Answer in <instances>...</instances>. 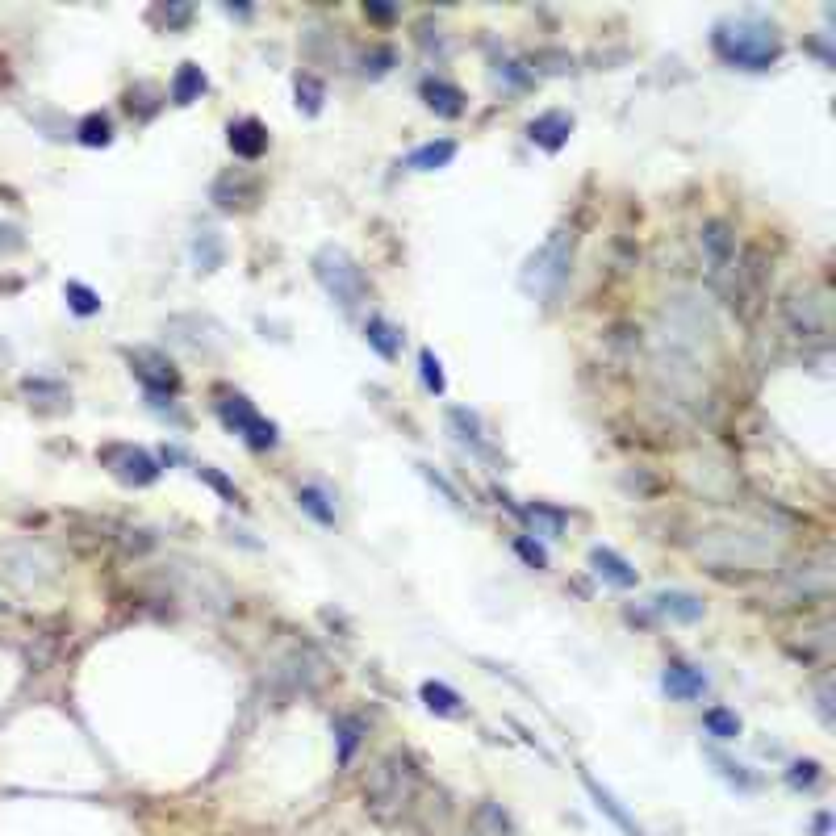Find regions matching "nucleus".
Listing matches in <instances>:
<instances>
[{"label":"nucleus","instance_id":"19","mask_svg":"<svg viewBox=\"0 0 836 836\" xmlns=\"http://www.w3.org/2000/svg\"><path fill=\"white\" fill-rule=\"evenodd\" d=\"M189 251H193V268H197V272H205V276H209V272H218V268L226 264V243H222L218 230H209V226H205V230H197Z\"/></svg>","mask_w":836,"mask_h":836},{"label":"nucleus","instance_id":"31","mask_svg":"<svg viewBox=\"0 0 836 836\" xmlns=\"http://www.w3.org/2000/svg\"><path fill=\"white\" fill-rule=\"evenodd\" d=\"M63 297H67V306H72V314H80V318H92V314H101V297L92 293L88 285H80V281H67Z\"/></svg>","mask_w":836,"mask_h":836},{"label":"nucleus","instance_id":"5","mask_svg":"<svg viewBox=\"0 0 836 836\" xmlns=\"http://www.w3.org/2000/svg\"><path fill=\"white\" fill-rule=\"evenodd\" d=\"M218 418L226 423V431H235L251 452H268V448H276V423H268V418L243 398V393H235V398L218 402Z\"/></svg>","mask_w":836,"mask_h":836},{"label":"nucleus","instance_id":"18","mask_svg":"<svg viewBox=\"0 0 836 836\" xmlns=\"http://www.w3.org/2000/svg\"><path fill=\"white\" fill-rule=\"evenodd\" d=\"M515 515L536 531V536H544V540H556L565 531V510H556V506H548V502H531V506H519Z\"/></svg>","mask_w":836,"mask_h":836},{"label":"nucleus","instance_id":"37","mask_svg":"<svg viewBox=\"0 0 836 836\" xmlns=\"http://www.w3.org/2000/svg\"><path fill=\"white\" fill-rule=\"evenodd\" d=\"M515 552L523 556L531 569H548V552H544V544H536L531 536H519V540H515Z\"/></svg>","mask_w":836,"mask_h":836},{"label":"nucleus","instance_id":"11","mask_svg":"<svg viewBox=\"0 0 836 836\" xmlns=\"http://www.w3.org/2000/svg\"><path fill=\"white\" fill-rule=\"evenodd\" d=\"M448 427H452V435L460 439L464 448H469L477 460H498V452H494V444L490 439L481 435V418L473 414V410H464V406H448Z\"/></svg>","mask_w":836,"mask_h":836},{"label":"nucleus","instance_id":"36","mask_svg":"<svg viewBox=\"0 0 836 836\" xmlns=\"http://www.w3.org/2000/svg\"><path fill=\"white\" fill-rule=\"evenodd\" d=\"M393 67V51L389 46H373V51L364 55V76H373V80H381L385 72Z\"/></svg>","mask_w":836,"mask_h":836},{"label":"nucleus","instance_id":"34","mask_svg":"<svg viewBox=\"0 0 836 836\" xmlns=\"http://www.w3.org/2000/svg\"><path fill=\"white\" fill-rule=\"evenodd\" d=\"M786 782H791L795 791H811V786L820 782V765L816 761H795L791 770H786Z\"/></svg>","mask_w":836,"mask_h":836},{"label":"nucleus","instance_id":"33","mask_svg":"<svg viewBox=\"0 0 836 836\" xmlns=\"http://www.w3.org/2000/svg\"><path fill=\"white\" fill-rule=\"evenodd\" d=\"M573 59L565 51H536L531 55V72H544V76H561Z\"/></svg>","mask_w":836,"mask_h":836},{"label":"nucleus","instance_id":"15","mask_svg":"<svg viewBox=\"0 0 836 836\" xmlns=\"http://www.w3.org/2000/svg\"><path fill=\"white\" fill-rule=\"evenodd\" d=\"M418 92H423V101H427V109L435 113V118H460V113H464V92L452 80L427 76Z\"/></svg>","mask_w":836,"mask_h":836},{"label":"nucleus","instance_id":"23","mask_svg":"<svg viewBox=\"0 0 836 836\" xmlns=\"http://www.w3.org/2000/svg\"><path fill=\"white\" fill-rule=\"evenodd\" d=\"M293 92H297V109L306 113V118H318L322 105H327V84H322L318 76H310V72H297Z\"/></svg>","mask_w":836,"mask_h":836},{"label":"nucleus","instance_id":"25","mask_svg":"<svg viewBox=\"0 0 836 836\" xmlns=\"http://www.w3.org/2000/svg\"><path fill=\"white\" fill-rule=\"evenodd\" d=\"M243 197H255V184H251V180H235V172H230V176H218V184H214V205H218V209L235 214V209L243 205Z\"/></svg>","mask_w":836,"mask_h":836},{"label":"nucleus","instance_id":"13","mask_svg":"<svg viewBox=\"0 0 836 836\" xmlns=\"http://www.w3.org/2000/svg\"><path fill=\"white\" fill-rule=\"evenodd\" d=\"M226 143L239 159H260L268 151V126L260 118H239V122H230Z\"/></svg>","mask_w":836,"mask_h":836},{"label":"nucleus","instance_id":"22","mask_svg":"<svg viewBox=\"0 0 836 836\" xmlns=\"http://www.w3.org/2000/svg\"><path fill=\"white\" fill-rule=\"evenodd\" d=\"M582 782H586V791H590L594 807H598V811H607V816H611V820L623 828V836H644V832H640V824H632V816H627V811L615 803V795H611V791H602V786H598V782H594L586 770H582Z\"/></svg>","mask_w":836,"mask_h":836},{"label":"nucleus","instance_id":"30","mask_svg":"<svg viewBox=\"0 0 836 836\" xmlns=\"http://www.w3.org/2000/svg\"><path fill=\"white\" fill-rule=\"evenodd\" d=\"M418 373H423V385L435 393V398H444V393H448V377H444V364H439V356L431 352V347H423V352H418Z\"/></svg>","mask_w":836,"mask_h":836},{"label":"nucleus","instance_id":"32","mask_svg":"<svg viewBox=\"0 0 836 836\" xmlns=\"http://www.w3.org/2000/svg\"><path fill=\"white\" fill-rule=\"evenodd\" d=\"M193 473H197V477L209 485V490H218V494H222L230 506H239V502H243V498H239V490H235V481H230V477H222V473L214 469V464H193Z\"/></svg>","mask_w":836,"mask_h":836},{"label":"nucleus","instance_id":"4","mask_svg":"<svg viewBox=\"0 0 836 836\" xmlns=\"http://www.w3.org/2000/svg\"><path fill=\"white\" fill-rule=\"evenodd\" d=\"M310 268H314V281L327 289V297L339 301V310L352 314L360 301H364V293H368V285H364V268H360L343 247H335V243L318 247Z\"/></svg>","mask_w":836,"mask_h":836},{"label":"nucleus","instance_id":"14","mask_svg":"<svg viewBox=\"0 0 836 836\" xmlns=\"http://www.w3.org/2000/svg\"><path fill=\"white\" fill-rule=\"evenodd\" d=\"M590 565H594V573L602 577V582L615 586V590H636V582H640V573L627 565L615 548H594L590 552Z\"/></svg>","mask_w":836,"mask_h":836},{"label":"nucleus","instance_id":"27","mask_svg":"<svg viewBox=\"0 0 836 836\" xmlns=\"http://www.w3.org/2000/svg\"><path fill=\"white\" fill-rule=\"evenodd\" d=\"M423 703L435 715H460V694L444 682H423Z\"/></svg>","mask_w":836,"mask_h":836},{"label":"nucleus","instance_id":"35","mask_svg":"<svg viewBox=\"0 0 836 836\" xmlns=\"http://www.w3.org/2000/svg\"><path fill=\"white\" fill-rule=\"evenodd\" d=\"M711 761L719 765V774H724V778H728L732 786H740V791H753V786H757V778H753V774H745V765H736V761H728V757H719V753H715Z\"/></svg>","mask_w":836,"mask_h":836},{"label":"nucleus","instance_id":"39","mask_svg":"<svg viewBox=\"0 0 836 836\" xmlns=\"http://www.w3.org/2000/svg\"><path fill=\"white\" fill-rule=\"evenodd\" d=\"M21 247H26V235H21V226L0 222V255H13V251H21Z\"/></svg>","mask_w":836,"mask_h":836},{"label":"nucleus","instance_id":"29","mask_svg":"<svg viewBox=\"0 0 836 836\" xmlns=\"http://www.w3.org/2000/svg\"><path fill=\"white\" fill-rule=\"evenodd\" d=\"M703 728H707V736H715V740H736V736H740V719H736L728 707H707Z\"/></svg>","mask_w":836,"mask_h":836},{"label":"nucleus","instance_id":"7","mask_svg":"<svg viewBox=\"0 0 836 836\" xmlns=\"http://www.w3.org/2000/svg\"><path fill=\"white\" fill-rule=\"evenodd\" d=\"M130 373L147 389V398H176L180 393L176 364L164 352H155V347H138V352H130Z\"/></svg>","mask_w":836,"mask_h":836},{"label":"nucleus","instance_id":"16","mask_svg":"<svg viewBox=\"0 0 836 836\" xmlns=\"http://www.w3.org/2000/svg\"><path fill=\"white\" fill-rule=\"evenodd\" d=\"M653 607H657V615H665L673 623H699L703 619V602L694 594H686V590H661L653 598Z\"/></svg>","mask_w":836,"mask_h":836},{"label":"nucleus","instance_id":"6","mask_svg":"<svg viewBox=\"0 0 836 836\" xmlns=\"http://www.w3.org/2000/svg\"><path fill=\"white\" fill-rule=\"evenodd\" d=\"M97 460L122 485H130V490H147V485H155L159 473H164V469H159V460L147 448H134V444H105L97 452Z\"/></svg>","mask_w":836,"mask_h":836},{"label":"nucleus","instance_id":"12","mask_svg":"<svg viewBox=\"0 0 836 836\" xmlns=\"http://www.w3.org/2000/svg\"><path fill=\"white\" fill-rule=\"evenodd\" d=\"M569 134H573V118L565 109H548V113H540L536 122L527 126V138L536 143L540 151H548V155H556L565 143H569Z\"/></svg>","mask_w":836,"mask_h":836},{"label":"nucleus","instance_id":"1","mask_svg":"<svg viewBox=\"0 0 836 836\" xmlns=\"http://www.w3.org/2000/svg\"><path fill=\"white\" fill-rule=\"evenodd\" d=\"M711 51L728 67H740V72H770L782 59V34L774 21L757 13H740V17H724L711 30Z\"/></svg>","mask_w":836,"mask_h":836},{"label":"nucleus","instance_id":"28","mask_svg":"<svg viewBox=\"0 0 836 836\" xmlns=\"http://www.w3.org/2000/svg\"><path fill=\"white\" fill-rule=\"evenodd\" d=\"M76 138H80L84 147H109V138H113L109 113H88V118L76 126Z\"/></svg>","mask_w":836,"mask_h":836},{"label":"nucleus","instance_id":"10","mask_svg":"<svg viewBox=\"0 0 836 836\" xmlns=\"http://www.w3.org/2000/svg\"><path fill=\"white\" fill-rule=\"evenodd\" d=\"M661 686L669 699H678V703H694V699H703L707 694V673L699 665H686V661H669L665 673H661Z\"/></svg>","mask_w":836,"mask_h":836},{"label":"nucleus","instance_id":"42","mask_svg":"<svg viewBox=\"0 0 836 836\" xmlns=\"http://www.w3.org/2000/svg\"><path fill=\"white\" fill-rule=\"evenodd\" d=\"M364 17H373V21H393V17H398V9H389V5H364Z\"/></svg>","mask_w":836,"mask_h":836},{"label":"nucleus","instance_id":"9","mask_svg":"<svg viewBox=\"0 0 836 836\" xmlns=\"http://www.w3.org/2000/svg\"><path fill=\"white\" fill-rule=\"evenodd\" d=\"M786 322L791 331L799 335H828V301L816 297V293H803V297H791L786 301Z\"/></svg>","mask_w":836,"mask_h":836},{"label":"nucleus","instance_id":"24","mask_svg":"<svg viewBox=\"0 0 836 836\" xmlns=\"http://www.w3.org/2000/svg\"><path fill=\"white\" fill-rule=\"evenodd\" d=\"M297 506L306 510V515L322 527H335V506H331V494L318 490V485H301L297 490Z\"/></svg>","mask_w":836,"mask_h":836},{"label":"nucleus","instance_id":"26","mask_svg":"<svg viewBox=\"0 0 836 836\" xmlns=\"http://www.w3.org/2000/svg\"><path fill=\"white\" fill-rule=\"evenodd\" d=\"M335 740H339V761L347 765V761H352V753L360 749V740H364V724L356 715H339L335 719Z\"/></svg>","mask_w":836,"mask_h":836},{"label":"nucleus","instance_id":"41","mask_svg":"<svg viewBox=\"0 0 836 836\" xmlns=\"http://www.w3.org/2000/svg\"><path fill=\"white\" fill-rule=\"evenodd\" d=\"M418 469H423V473H427V481H431V485H439V490H444V498H448L452 506H460V494H456V490H452V485H448L444 477H439L435 469H427V464H418Z\"/></svg>","mask_w":836,"mask_h":836},{"label":"nucleus","instance_id":"17","mask_svg":"<svg viewBox=\"0 0 836 836\" xmlns=\"http://www.w3.org/2000/svg\"><path fill=\"white\" fill-rule=\"evenodd\" d=\"M364 343L373 347V352H377L381 360H398V352H402V331L393 327L389 318L373 314V318L364 322Z\"/></svg>","mask_w":836,"mask_h":836},{"label":"nucleus","instance_id":"2","mask_svg":"<svg viewBox=\"0 0 836 836\" xmlns=\"http://www.w3.org/2000/svg\"><path fill=\"white\" fill-rule=\"evenodd\" d=\"M573 272V235L565 226H556L552 235L527 255V264L519 272V289L536 301H556L569 285Z\"/></svg>","mask_w":836,"mask_h":836},{"label":"nucleus","instance_id":"40","mask_svg":"<svg viewBox=\"0 0 836 836\" xmlns=\"http://www.w3.org/2000/svg\"><path fill=\"white\" fill-rule=\"evenodd\" d=\"M159 17H164V26H189L193 9H184V5H168V9H159Z\"/></svg>","mask_w":836,"mask_h":836},{"label":"nucleus","instance_id":"3","mask_svg":"<svg viewBox=\"0 0 836 836\" xmlns=\"http://www.w3.org/2000/svg\"><path fill=\"white\" fill-rule=\"evenodd\" d=\"M418 795V770L414 761L402 757V753H389L373 765V774L364 782V799H368V811L381 820V824H393L402 811L414 803Z\"/></svg>","mask_w":836,"mask_h":836},{"label":"nucleus","instance_id":"38","mask_svg":"<svg viewBox=\"0 0 836 836\" xmlns=\"http://www.w3.org/2000/svg\"><path fill=\"white\" fill-rule=\"evenodd\" d=\"M494 76H498V80H506L510 88H527V84H531V67L510 63V59H506V63H498V72H494Z\"/></svg>","mask_w":836,"mask_h":836},{"label":"nucleus","instance_id":"8","mask_svg":"<svg viewBox=\"0 0 836 836\" xmlns=\"http://www.w3.org/2000/svg\"><path fill=\"white\" fill-rule=\"evenodd\" d=\"M703 255H707L711 285H724L736 272V235H732L728 222H707L703 226Z\"/></svg>","mask_w":836,"mask_h":836},{"label":"nucleus","instance_id":"20","mask_svg":"<svg viewBox=\"0 0 836 836\" xmlns=\"http://www.w3.org/2000/svg\"><path fill=\"white\" fill-rule=\"evenodd\" d=\"M456 159V143L452 138H435V143H423V147H414L406 155V168L414 172H439V168H448Z\"/></svg>","mask_w":836,"mask_h":836},{"label":"nucleus","instance_id":"21","mask_svg":"<svg viewBox=\"0 0 836 836\" xmlns=\"http://www.w3.org/2000/svg\"><path fill=\"white\" fill-rule=\"evenodd\" d=\"M205 72L197 63H180V72L172 76V105H193V101H201V92H205Z\"/></svg>","mask_w":836,"mask_h":836}]
</instances>
